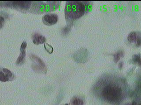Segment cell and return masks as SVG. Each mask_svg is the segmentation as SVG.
I'll return each mask as SVG.
<instances>
[{"instance_id": "cell-8", "label": "cell", "mask_w": 141, "mask_h": 105, "mask_svg": "<svg viewBox=\"0 0 141 105\" xmlns=\"http://www.w3.org/2000/svg\"><path fill=\"white\" fill-rule=\"evenodd\" d=\"M32 41L35 44L39 45L45 43L46 40V37L42 35L35 33L32 36Z\"/></svg>"}, {"instance_id": "cell-2", "label": "cell", "mask_w": 141, "mask_h": 105, "mask_svg": "<svg viewBox=\"0 0 141 105\" xmlns=\"http://www.w3.org/2000/svg\"><path fill=\"white\" fill-rule=\"evenodd\" d=\"M121 88L114 85H107L104 87L102 95L104 99L109 101H114L121 96Z\"/></svg>"}, {"instance_id": "cell-5", "label": "cell", "mask_w": 141, "mask_h": 105, "mask_svg": "<svg viewBox=\"0 0 141 105\" xmlns=\"http://www.w3.org/2000/svg\"><path fill=\"white\" fill-rule=\"evenodd\" d=\"M14 79V75L11 71L7 68H1L0 80L2 82L11 81Z\"/></svg>"}, {"instance_id": "cell-12", "label": "cell", "mask_w": 141, "mask_h": 105, "mask_svg": "<svg viewBox=\"0 0 141 105\" xmlns=\"http://www.w3.org/2000/svg\"><path fill=\"white\" fill-rule=\"evenodd\" d=\"M44 48L46 51H47L49 54H52L53 51V48L52 46L50 45L49 44L45 43L44 44Z\"/></svg>"}, {"instance_id": "cell-9", "label": "cell", "mask_w": 141, "mask_h": 105, "mask_svg": "<svg viewBox=\"0 0 141 105\" xmlns=\"http://www.w3.org/2000/svg\"><path fill=\"white\" fill-rule=\"evenodd\" d=\"M139 32H132L130 33L128 37V40L131 43H136L138 40Z\"/></svg>"}, {"instance_id": "cell-6", "label": "cell", "mask_w": 141, "mask_h": 105, "mask_svg": "<svg viewBox=\"0 0 141 105\" xmlns=\"http://www.w3.org/2000/svg\"><path fill=\"white\" fill-rule=\"evenodd\" d=\"M58 16L55 14H45L42 18L43 23L48 26H52L55 25L57 22Z\"/></svg>"}, {"instance_id": "cell-19", "label": "cell", "mask_w": 141, "mask_h": 105, "mask_svg": "<svg viewBox=\"0 0 141 105\" xmlns=\"http://www.w3.org/2000/svg\"><path fill=\"white\" fill-rule=\"evenodd\" d=\"M138 105H141V104H139Z\"/></svg>"}, {"instance_id": "cell-18", "label": "cell", "mask_w": 141, "mask_h": 105, "mask_svg": "<svg viewBox=\"0 0 141 105\" xmlns=\"http://www.w3.org/2000/svg\"><path fill=\"white\" fill-rule=\"evenodd\" d=\"M139 64H140V65H141V59L140 60V61L139 62Z\"/></svg>"}, {"instance_id": "cell-4", "label": "cell", "mask_w": 141, "mask_h": 105, "mask_svg": "<svg viewBox=\"0 0 141 105\" xmlns=\"http://www.w3.org/2000/svg\"><path fill=\"white\" fill-rule=\"evenodd\" d=\"M30 57L32 61V68L33 70L37 73L46 74L47 69L43 61L35 54H31Z\"/></svg>"}, {"instance_id": "cell-3", "label": "cell", "mask_w": 141, "mask_h": 105, "mask_svg": "<svg viewBox=\"0 0 141 105\" xmlns=\"http://www.w3.org/2000/svg\"><path fill=\"white\" fill-rule=\"evenodd\" d=\"M31 1H1L0 6L16 9L20 11H27L31 5Z\"/></svg>"}, {"instance_id": "cell-16", "label": "cell", "mask_w": 141, "mask_h": 105, "mask_svg": "<svg viewBox=\"0 0 141 105\" xmlns=\"http://www.w3.org/2000/svg\"><path fill=\"white\" fill-rule=\"evenodd\" d=\"M123 63H120L119 64V67L120 69H121V68H122V67H123Z\"/></svg>"}, {"instance_id": "cell-11", "label": "cell", "mask_w": 141, "mask_h": 105, "mask_svg": "<svg viewBox=\"0 0 141 105\" xmlns=\"http://www.w3.org/2000/svg\"><path fill=\"white\" fill-rule=\"evenodd\" d=\"M124 55V53L122 51H120L114 55V61L117 63L120 60V57Z\"/></svg>"}, {"instance_id": "cell-1", "label": "cell", "mask_w": 141, "mask_h": 105, "mask_svg": "<svg viewBox=\"0 0 141 105\" xmlns=\"http://www.w3.org/2000/svg\"><path fill=\"white\" fill-rule=\"evenodd\" d=\"M87 1H67L65 14L67 19L74 20L82 17L87 10Z\"/></svg>"}, {"instance_id": "cell-10", "label": "cell", "mask_w": 141, "mask_h": 105, "mask_svg": "<svg viewBox=\"0 0 141 105\" xmlns=\"http://www.w3.org/2000/svg\"><path fill=\"white\" fill-rule=\"evenodd\" d=\"M72 105H83L84 102L82 100L78 98L77 97H75L72 99Z\"/></svg>"}, {"instance_id": "cell-15", "label": "cell", "mask_w": 141, "mask_h": 105, "mask_svg": "<svg viewBox=\"0 0 141 105\" xmlns=\"http://www.w3.org/2000/svg\"><path fill=\"white\" fill-rule=\"evenodd\" d=\"M0 20H1V23H0V25H1V28L2 27V25H3V22H4V18H3V17L1 16L0 17Z\"/></svg>"}, {"instance_id": "cell-7", "label": "cell", "mask_w": 141, "mask_h": 105, "mask_svg": "<svg viewBox=\"0 0 141 105\" xmlns=\"http://www.w3.org/2000/svg\"><path fill=\"white\" fill-rule=\"evenodd\" d=\"M27 43L26 42H23L20 46V53L16 62V64L18 65L23 64L24 62L26 57V49Z\"/></svg>"}, {"instance_id": "cell-17", "label": "cell", "mask_w": 141, "mask_h": 105, "mask_svg": "<svg viewBox=\"0 0 141 105\" xmlns=\"http://www.w3.org/2000/svg\"><path fill=\"white\" fill-rule=\"evenodd\" d=\"M132 105H137V103L135 102V101H133L132 103Z\"/></svg>"}, {"instance_id": "cell-13", "label": "cell", "mask_w": 141, "mask_h": 105, "mask_svg": "<svg viewBox=\"0 0 141 105\" xmlns=\"http://www.w3.org/2000/svg\"><path fill=\"white\" fill-rule=\"evenodd\" d=\"M133 60L135 62H139L141 60L140 56L138 54H135L133 56Z\"/></svg>"}, {"instance_id": "cell-14", "label": "cell", "mask_w": 141, "mask_h": 105, "mask_svg": "<svg viewBox=\"0 0 141 105\" xmlns=\"http://www.w3.org/2000/svg\"><path fill=\"white\" fill-rule=\"evenodd\" d=\"M69 28H70V26H68L63 28V33L66 34L68 32H69Z\"/></svg>"}]
</instances>
